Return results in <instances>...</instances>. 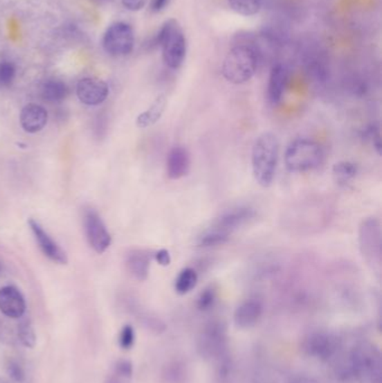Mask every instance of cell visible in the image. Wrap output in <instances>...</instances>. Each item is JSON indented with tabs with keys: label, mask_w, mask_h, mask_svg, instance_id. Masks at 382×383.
I'll return each mask as SVG.
<instances>
[{
	"label": "cell",
	"mask_w": 382,
	"mask_h": 383,
	"mask_svg": "<svg viewBox=\"0 0 382 383\" xmlns=\"http://www.w3.org/2000/svg\"><path fill=\"white\" fill-rule=\"evenodd\" d=\"M338 366V375L344 380L356 379L361 383H382L381 354L379 348L369 343L352 348Z\"/></svg>",
	"instance_id": "obj_1"
},
{
	"label": "cell",
	"mask_w": 382,
	"mask_h": 383,
	"mask_svg": "<svg viewBox=\"0 0 382 383\" xmlns=\"http://www.w3.org/2000/svg\"><path fill=\"white\" fill-rule=\"evenodd\" d=\"M280 145L273 132H262L253 143L251 167L253 177L262 188H269L276 176Z\"/></svg>",
	"instance_id": "obj_2"
},
{
	"label": "cell",
	"mask_w": 382,
	"mask_h": 383,
	"mask_svg": "<svg viewBox=\"0 0 382 383\" xmlns=\"http://www.w3.org/2000/svg\"><path fill=\"white\" fill-rule=\"evenodd\" d=\"M323 158V150L318 141L311 138H297L286 148L284 161L291 173H307L318 168Z\"/></svg>",
	"instance_id": "obj_3"
},
{
	"label": "cell",
	"mask_w": 382,
	"mask_h": 383,
	"mask_svg": "<svg viewBox=\"0 0 382 383\" xmlns=\"http://www.w3.org/2000/svg\"><path fill=\"white\" fill-rule=\"evenodd\" d=\"M258 66L256 53L246 45L233 47L228 53L222 65L224 79L233 84H242L249 81Z\"/></svg>",
	"instance_id": "obj_4"
},
{
	"label": "cell",
	"mask_w": 382,
	"mask_h": 383,
	"mask_svg": "<svg viewBox=\"0 0 382 383\" xmlns=\"http://www.w3.org/2000/svg\"><path fill=\"white\" fill-rule=\"evenodd\" d=\"M163 51V60L168 68H181L186 55V39L179 21L170 19L163 25L156 37Z\"/></svg>",
	"instance_id": "obj_5"
},
{
	"label": "cell",
	"mask_w": 382,
	"mask_h": 383,
	"mask_svg": "<svg viewBox=\"0 0 382 383\" xmlns=\"http://www.w3.org/2000/svg\"><path fill=\"white\" fill-rule=\"evenodd\" d=\"M359 248L367 266L380 272L382 261L381 224L376 217H367L359 226Z\"/></svg>",
	"instance_id": "obj_6"
},
{
	"label": "cell",
	"mask_w": 382,
	"mask_h": 383,
	"mask_svg": "<svg viewBox=\"0 0 382 383\" xmlns=\"http://www.w3.org/2000/svg\"><path fill=\"white\" fill-rule=\"evenodd\" d=\"M226 328L220 321H213L206 325L199 339H197V352L206 360H213L220 357L226 351Z\"/></svg>",
	"instance_id": "obj_7"
},
{
	"label": "cell",
	"mask_w": 382,
	"mask_h": 383,
	"mask_svg": "<svg viewBox=\"0 0 382 383\" xmlns=\"http://www.w3.org/2000/svg\"><path fill=\"white\" fill-rule=\"evenodd\" d=\"M303 351L307 357L327 362L336 357L341 348V341L336 334L327 331H316L309 334L303 341Z\"/></svg>",
	"instance_id": "obj_8"
},
{
	"label": "cell",
	"mask_w": 382,
	"mask_h": 383,
	"mask_svg": "<svg viewBox=\"0 0 382 383\" xmlns=\"http://www.w3.org/2000/svg\"><path fill=\"white\" fill-rule=\"evenodd\" d=\"M135 36L131 27L126 23L112 24L103 37V47L108 54L124 56L134 48Z\"/></svg>",
	"instance_id": "obj_9"
},
{
	"label": "cell",
	"mask_w": 382,
	"mask_h": 383,
	"mask_svg": "<svg viewBox=\"0 0 382 383\" xmlns=\"http://www.w3.org/2000/svg\"><path fill=\"white\" fill-rule=\"evenodd\" d=\"M83 226L89 244L94 251L99 255L106 252L111 244V235L107 230L106 224L103 223L100 215L92 208H89L84 212Z\"/></svg>",
	"instance_id": "obj_10"
},
{
	"label": "cell",
	"mask_w": 382,
	"mask_h": 383,
	"mask_svg": "<svg viewBox=\"0 0 382 383\" xmlns=\"http://www.w3.org/2000/svg\"><path fill=\"white\" fill-rule=\"evenodd\" d=\"M28 224H30V230L34 234V238H35L41 251L54 262L66 265L68 256L65 253L64 250L52 239L50 234L45 231L43 226L34 219H30L28 221Z\"/></svg>",
	"instance_id": "obj_11"
},
{
	"label": "cell",
	"mask_w": 382,
	"mask_h": 383,
	"mask_svg": "<svg viewBox=\"0 0 382 383\" xmlns=\"http://www.w3.org/2000/svg\"><path fill=\"white\" fill-rule=\"evenodd\" d=\"M253 217H255V211L253 208L248 206H237L221 214L213 226L231 235V233L237 231L242 226H246Z\"/></svg>",
	"instance_id": "obj_12"
},
{
	"label": "cell",
	"mask_w": 382,
	"mask_h": 383,
	"mask_svg": "<svg viewBox=\"0 0 382 383\" xmlns=\"http://www.w3.org/2000/svg\"><path fill=\"white\" fill-rule=\"evenodd\" d=\"M77 94L83 105H99L108 98L109 88L102 80L86 78L78 83Z\"/></svg>",
	"instance_id": "obj_13"
},
{
	"label": "cell",
	"mask_w": 382,
	"mask_h": 383,
	"mask_svg": "<svg viewBox=\"0 0 382 383\" xmlns=\"http://www.w3.org/2000/svg\"><path fill=\"white\" fill-rule=\"evenodd\" d=\"M264 313V305L257 299H249L242 301L233 314V321L237 328L247 330L257 324Z\"/></svg>",
	"instance_id": "obj_14"
},
{
	"label": "cell",
	"mask_w": 382,
	"mask_h": 383,
	"mask_svg": "<svg viewBox=\"0 0 382 383\" xmlns=\"http://www.w3.org/2000/svg\"><path fill=\"white\" fill-rule=\"evenodd\" d=\"M26 310L23 294L14 286L0 288V312L10 319H21Z\"/></svg>",
	"instance_id": "obj_15"
},
{
	"label": "cell",
	"mask_w": 382,
	"mask_h": 383,
	"mask_svg": "<svg viewBox=\"0 0 382 383\" xmlns=\"http://www.w3.org/2000/svg\"><path fill=\"white\" fill-rule=\"evenodd\" d=\"M191 168V155L185 147L175 146L166 159V173L171 179H180L188 175Z\"/></svg>",
	"instance_id": "obj_16"
},
{
	"label": "cell",
	"mask_w": 382,
	"mask_h": 383,
	"mask_svg": "<svg viewBox=\"0 0 382 383\" xmlns=\"http://www.w3.org/2000/svg\"><path fill=\"white\" fill-rule=\"evenodd\" d=\"M21 125L28 134H36L44 129L48 121V114L42 105H28L21 110Z\"/></svg>",
	"instance_id": "obj_17"
},
{
	"label": "cell",
	"mask_w": 382,
	"mask_h": 383,
	"mask_svg": "<svg viewBox=\"0 0 382 383\" xmlns=\"http://www.w3.org/2000/svg\"><path fill=\"white\" fill-rule=\"evenodd\" d=\"M287 70L282 64L273 65L269 74L267 96L269 103L273 105H278L285 94L287 85Z\"/></svg>",
	"instance_id": "obj_18"
},
{
	"label": "cell",
	"mask_w": 382,
	"mask_h": 383,
	"mask_svg": "<svg viewBox=\"0 0 382 383\" xmlns=\"http://www.w3.org/2000/svg\"><path fill=\"white\" fill-rule=\"evenodd\" d=\"M127 267L137 280H146L149 275V253L145 250H134L127 258Z\"/></svg>",
	"instance_id": "obj_19"
},
{
	"label": "cell",
	"mask_w": 382,
	"mask_h": 383,
	"mask_svg": "<svg viewBox=\"0 0 382 383\" xmlns=\"http://www.w3.org/2000/svg\"><path fill=\"white\" fill-rule=\"evenodd\" d=\"M167 105V99L165 96H159L156 100L154 101L153 105H150L149 108L146 112H141L137 119H136V125L140 129L148 128L158 123L161 118L164 114L165 109Z\"/></svg>",
	"instance_id": "obj_20"
},
{
	"label": "cell",
	"mask_w": 382,
	"mask_h": 383,
	"mask_svg": "<svg viewBox=\"0 0 382 383\" xmlns=\"http://www.w3.org/2000/svg\"><path fill=\"white\" fill-rule=\"evenodd\" d=\"M359 173V168L352 161H342L332 168L333 179L340 186H347Z\"/></svg>",
	"instance_id": "obj_21"
},
{
	"label": "cell",
	"mask_w": 382,
	"mask_h": 383,
	"mask_svg": "<svg viewBox=\"0 0 382 383\" xmlns=\"http://www.w3.org/2000/svg\"><path fill=\"white\" fill-rule=\"evenodd\" d=\"M68 85L59 80H50L42 87V97L48 103H61L69 96Z\"/></svg>",
	"instance_id": "obj_22"
},
{
	"label": "cell",
	"mask_w": 382,
	"mask_h": 383,
	"mask_svg": "<svg viewBox=\"0 0 382 383\" xmlns=\"http://www.w3.org/2000/svg\"><path fill=\"white\" fill-rule=\"evenodd\" d=\"M197 281H199V275H197V270L193 269L191 267H186V268H183L180 274L177 275L175 283H174V288L179 295H186L194 290Z\"/></svg>",
	"instance_id": "obj_23"
},
{
	"label": "cell",
	"mask_w": 382,
	"mask_h": 383,
	"mask_svg": "<svg viewBox=\"0 0 382 383\" xmlns=\"http://www.w3.org/2000/svg\"><path fill=\"white\" fill-rule=\"evenodd\" d=\"M230 239L229 234L220 231L219 229L212 226L209 230L203 232L197 239V246L200 248H215V247L222 246L228 242Z\"/></svg>",
	"instance_id": "obj_24"
},
{
	"label": "cell",
	"mask_w": 382,
	"mask_h": 383,
	"mask_svg": "<svg viewBox=\"0 0 382 383\" xmlns=\"http://www.w3.org/2000/svg\"><path fill=\"white\" fill-rule=\"evenodd\" d=\"M133 372V364L130 361H118L113 372L107 377L106 383H131Z\"/></svg>",
	"instance_id": "obj_25"
},
{
	"label": "cell",
	"mask_w": 382,
	"mask_h": 383,
	"mask_svg": "<svg viewBox=\"0 0 382 383\" xmlns=\"http://www.w3.org/2000/svg\"><path fill=\"white\" fill-rule=\"evenodd\" d=\"M229 3L239 15L253 16L262 8V0H229Z\"/></svg>",
	"instance_id": "obj_26"
},
{
	"label": "cell",
	"mask_w": 382,
	"mask_h": 383,
	"mask_svg": "<svg viewBox=\"0 0 382 383\" xmlns=\"http://www.w3.org/2000/svg\"><path fill=\"white\" fill-rule=\"evenodd\" d=\"M362 138H363L367 143H370L378 155H381V132H380L379 126H376V125H370V126H367V128L363 130V132H362Z\"/></svg>",
	"instance_id": "obj_27"
},
{
	"label": "cell",
	"mask_w": 382,
	"mask_h": 383,
	"mask_svg": "<svg viewBox=\"0 0 382 383\" xmlns=\"http://www.w3.org/2000/svg\"><path fill=\"white\" fill-rule=\"evenodd\" d=\"M18 337L21 344L26 348H34L36 344V334L30 323H21L18 330Z\"/></svg>",
	"instance_id": "obj_28"
},
{
	"label": "cell",
	"mask_w": 382,
	"mask_h": 383,
	"mask_svg": "<svg viewBox=\"0 0 382 383\" xmlns=\"http://www.w3.org/2000/svg\"><path fill=\"white\" fill-rule=\"evenodd\" d=\"M15 65L10 62H1L0 63V88H5L12 84L15 79Z\"/></svg>",
	"instance_id": "obj_29"
},
{
	"label": "cell",
	"mask_w": 382,
	"mask_h": 383,
	"mask_svg": "<svg viewBox=\"0 0 382 383\" xmlns=\"http://www.w3.org/2000/svg\"><path fill=\"white\" fill-rule=\"evenodd\" d=\"M217 299V292L213 287H208L203 290L197 299V308L200 310H208L215 305Z\"/></svg>",
	"instance_id": "obj_30"
},
{
	"label": "cell",
	"mask_w": 382,
	"mask_h": 383,
	"mask_svg": "<svg viewBox=\"0 0 382 383\" xmlns=\"http://www.w3.org/2000/svg\"><path fill=\"white\" fill-rule=\"evenodd\" d=\"M136 341V333L131 325H125L119 334V346L122 350H130Z\"/></svg>",
	"instance_id": "obj_31"
},
{
	"label": "cell",
	"mask_w": 382,
	"mask_h": 383,
	"mask_svg": "<svg viewBox=\"0 0 382 383\" xmlns=\"http://www.w3.org/2000/svg\"><path fill=\"white\" fill-rule=\"evenodd\" d=\"M7 371H8V375H10L12 380L16 381V382L21 383L25 380V372H24L21 364L16 362V361H10V362L8 363Z\"/></svg>",
	"instance_id": "obj_32"
},
{
	"label": "cell",
	"mask_w": 382,
	"mask_h": 383,
	"mask_svg": "<svg viewBox=\"0 0 382 383\" xmlns=\"http://www.w3.org/2000/svg\"><path fill=\"white\" fill-rule=\"evenodd\" d=\"M154 259L159 266L167 267L171 265L172 256L167 249H159L158 251L154 253Z\"/></svg>",
	"instance_id": "obj_33"
},
{
	"label": "cell",
	"mask_w": 382,
	"mask_h": 383,
	"mask_svg": "<svg viewBox=\"0 0 382 383\" xmlns=\"http://www.w3.org/2000/svg\"><path fill=\"white\" fill-rule=\"evenodd\" d=\"M122 3H124V6L127 9L133 10V12H137V10H140L145 6L146 0H122Z\"/></svg>",
	"instance_id": "obj_34"
},
{
	"label": "cell",
	"mask_w": 382,
	"mask_h": 383,
	"mask_svg": "<svg viewBox=\"0 0 382 383\" xmlns=\"http://www.w3.org/2000/svg\"><path fill=\"white\" fill-rule=\"evenodd\" d=\"M289 383H318L315 380L314 377H309V375H296V377H291Z\"/></svg>",
	"instance_id": "obj_35"
},
{
	"label": "cell",
	"mask_w": 382,
	"mask_h": 383,
	"mask_svg": "<svg viewBox=\"0 0 382 383\" xmlns=\"http://www.w3.org/2000/svg\"><path fill=\"white\" fill-rule=\"evenodd\" d=\"M170 0H153L152 1V9L154 12H161L166 7Z\"/></svg>",
	"instance_id": "obj_36"
}]
</instances>
